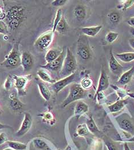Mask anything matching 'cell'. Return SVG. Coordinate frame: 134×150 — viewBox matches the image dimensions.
Returning a JSON list of instances; mask_svg holds the SVG:
<instances>
[{"instance_id":"44","label":"cell","mask_w":134,"mask_h":150,"mask_svg":"<svg viewBox=\"0 0 134 150\" xmlns=\"http://www.w3.org/2000/svg\"><path fill=\"white\" fill-rule=\"evenodd\" d=\"M45 117H46V119H51L53 117V116L52 115L51 113H47V114L45 115Z\"/></svg>"},{"instance_id":"35","label":"cell","mask_w":134,"mask_h":150,"mask_svg":"<svg viewBox=\"0 0 134 150\" xmlns=\"http://www.w3.org/2000/svg\"><path fill=\"white\" fill-rule=\"evenodd\" d=\"M9 32V28L6 23L0 20V34L6 35Z\"/></svg>"},{"instance_id":"49","label":"cell","mask_w":134,"mask_h":150,"mask_svg":"<svg viewBox=\"0 0 134 150\" xmlns=\"http://www.w3.org/2000/svg\"><path fill=\"white\" fill-rule=\"evenodd\" d=\"M0 8H1V5H0Z\"/></svg>"},{"instance_id":"5","label":"cell","mask_w":134,"mask_h":150,"mask_svg":"<svg viewBox=\"0 0 134 150\" xmlns=\"http://www.w3.org/2000/svg\"><path fill=\"white\" fill-rule=\"evenodd\" d=\"M77 54L78 56L83 60L86 61L91 58L92 56V51L86 36H82L79 38Z\"/></svg>"},{"instance_id":"1","label":"cell","mask_w":134,"mask_h":150,"mask_svg":"<svg viewBox=\"0 0 134 150\" xmlns=\"http://www.w3.org/2000/svg\"><path fill=\"white\" fill-rule=\"evenodd\" d=\"M25 19V9L21 6L14 5L9 8L6 12L5 19L8 28L11 30L17 29Z\"/></svg>"},{"instance_id":"42","label":"cell","mask_w":134,"mask_h":150,"mask_svg":"<svg viewBox=\"0 0 134 150\" xmlns=\"http://www.w3.org/2000/svg\"><path fill=\"white\" fill-rule=\"evenodd\" d=\"M8 128H12V127L7 125H4L0 123V130L4 129H8Z\"/></svg>"},{"instance_id":"12","label":"cell","mask_w":134,"mask_h":150,"mask_svg":"<svg viewBox=\"0 0 134 150\" xmlns=\"http://www.w3.org/2000/svg\"><path fill=\"white\" fill-rule=\"evenodd\" d=\"M110 86V81L108 76L106 72L104 69L103 68L101 70V73L100 75V78L99 80L98 88L96 91L95 96L99 92H103L107 89Z\"/></svg>"},{"instance_id":"38","label":"cell","mask_w":134,"mask_h":150,"mask_svg":"<svg viewBox=\"0 0 134 150\" xmlns=\"http://www.w3.org/2000/svg\"><path fill=\"white\" fill-rule=\"evenodd\" d=\"M34 142L36 143V146L37 147L40 149H43V148L45 147V146H46V144L43 140H41L40 139H36L34 140Z\"/></svg>"},{"instance_id":"46","label":"cell","mask_w":134,"mask_h":150,"mask_svg":"<svg viewBox=\"0 0 134 150\" xmlns=\"http://www.w3.org/2000/svg\"><path fill=\"white\" fill-rule=\"evenodd\" d=\"M3 150H13L12 149H11V148H6V149H4Z\"/></svg>"},{"instance_id":"37","label":"cell","mask_w":134,"mask_h":150,"mask_svg":"<svg viewBox=\"0 0 134 150\" xmlns=\"http://www.w3.org/2000/svg\"><path fill=\"white\" fill-rule=\"evenodd\" d=\"M104 142L108 149V150H118L117 147L112 142L108 140H104Z\"/></svg>"},{"instance_id":"45","label":"cell","mask_w":134,"mask_h":150,"mask_svg":"<svg viewBox=\"0 0 134 150\" xmlns=\"http://www.w3.org/2000/svg\"><path fill=\"white\" fill-rule=\"evenodd\" d=\"M124 150H131L130 149V148L129 147V146H128L127 143H125L124 144Z\"/></svg>"},{"instance_id":"2","label":"cell","mask_w":134,"mask_h":150,"mask_svg":"<svg viewBox=\"0 0 134 150\" xmlns=\"http://www.w3.org/2000/svg\"><path fill=\"white\" fill-rule=\"evenodd\" d=\"M21 54L20 52V44L17 42L13 47L12 50L5 57L4 60L1 63L2 66L7 68H15L21 65Z\"/></svg>"},{"instance_id":"26","label":"cell","mask_w":134,"mask_h":150,"mask_svg":"<svg viewBox=\"0 0 134 150\" xmlns=\"http://www.w3.org/2000/svg\"><path fill=\"white\" fill-rule=\"evenodd\" d=\"M68 24L67 23V21L64 17V16H62L61 18L60 21L59 23V24L57 25L56 31L60 33H64L67 32L68 29Z\"/></svg>"},{"instance_id":"9","label":"cell","mask_w":134,"mask_h":150,"mask_svg":"<svg viewBox=\"0 0 134 150\" xmlns=\"http://www.w3.org/2000/svg\"><path fill=\"white\" fill-rule=\"evenodd\" d=\"M66 50L64 49L62 50L61 54L56 60H55L51 63H48L44 65H41V68L50 72H60L62 69L63 63L65 57Z\"/></svg>"},{"instance_id":"13","label":"cell","mask_w":134,"mask_h":150,"mask_svg":"<svg viewBox=\"0 0 134 150\" xmlns=\"http://www.w3.org/2000/svg\"><path fill=\"white\" fill-rule=\"evenodd\" d=\"M21 65L25 72L30 71L34 65V60L32 55L28 52H24L21 54Z\"/></svg>"},{"instance_id":"41","label":"cell","mask_w":134,"mask_h":150,"mask_svg":"<svg viewBox=\"0 0 134 150\" xmlns=\"http://www.w3.org/2000/svg\"><path fill=\"white\" fill-rule=\"evenodd\" d=\"M127 24L130 25V26L134 27V17L130 18L127 20Z\"/></svg>"},{"instance_id":"23","label":"cell","mask_w":134,"mask_h":150,"mask_svg":"<svg viewBox=\"0 0 134 150\" xmlns=\"http://www.w3.org/2000/svg\"><path fill=\"white\" fill-rule=\"evenodd\" d=\"M125 104V100H119L108 105V108L111 113L118 112L124 107Z\"/></svg>"},{"instance_id":"24","label":"cell","mask_w":134,"mask_h":150,"mask_svg":"<svg viewBox=\"0 0 134 150\" xmlns=\"http://www.w3.org/2000/svg\"><path fill=\"white\" fill-rule=\"evenodd\" d=\"M116 57L123 62L130 63L134 60V52H125L116 54Z\"/></svg>"},{"instance_id":"43","label":"cell","mask_w":134,"mask_h":150,"mask_svg":"<svg viewBox=\"0 0 134 150\" xmlns=\"http://www.w3.org/2000/svg\"><path fill=\"white\" fill-rule=\"evenodd\" d=\"M129 44H130V45L131 46V47L134 50V38H130L129 40Z\"/></svg>"},{"instance_id":"40","label":"cell","mask_w":134,"mask_h":150,"mask_svg":"<svg viewBox=\"0 0 134 150\" xmlns=\"http://www.w3.org/2000/svg\"><path fill=\"white\" fill-rule=\"evenodd\" d=\"M6 18V12L4 11V10L0 8V20L2 21L3 20H5Z\"/></svg>"},{"instance_id":"4","label":"cell","mask_w":134,"mask_h":150,"mask_svg":"<svg viewBox=\"0 0 134 150\" xmlns=\"http://www.w3.org/2000/svg\"><path fill=\"white\" fill-rule=\"evenodd\" d=\"M86 96V91L82 87L80 84L77 83H73L71 85L69 94L67 98L63 101L61 105L62 107H65L75 101L85 98Z\"/></svg>"},{"instance_id":"14","label":"cell","mask_w":134,"mask_h":150,"mask_svg":"<svg viewBox=\"0 0 134 150\" xmlns=\"http://www.w3.org/2000/svg\"><path fill=\"white\" fill-rule=\"evenodd\" d=\"M134 75V66L130 69L122 74L118 81V84L121 86H124L128 84L131 81Z\"/></svg>"},{"instance_id":"30","label":"cell","mask_w":134,"mask_h":150,"mask_svg":"<svg viewBox=\"0 0 134 150\" xmlns=\"http://www.w3.org/2000/svg\"><path fill=\"white\" fill-rule=\"evenodd\" d=\"M77 134L80 137H85L89 134V130L86 125H80L77 127Z\"/></svg>"},{"instance_id":"29","label":"cell","mask_w":134,"mask_h":150,"mask_svg":"<svg viewBox=\"0 0 134 150\" xmlns=\"http://www.w3.org/2000/svg\"><path fill=\"white\" fill-rule=\"evenodd\" d=\"M80 86L85 90H88L92 87L93 86V81L89 77H85L83 79L80 83Z\"/></svg>"},{"instance_id":"32","label":"cell","mask_w":134,"mask_h":150,"mask_svg":"<svg viewBox=\"0 0 134 150\" xmlns=\"http://www.w3.org/2000/svg\"><path fill=\"white\" fill-rule=\"evenodd\" d=\"M121 4L118 6V8L122 9V11H125L129 8L131 7L134 4V0H126L121 1Z\"/></svg>"},{"instance_id":"20","label":"cell","mask_w":134,"mask_h":150,"mask_svg":"<svg viewBox=\"0 0 134 150\" xmlns=\"http://www.w3.org/2000/svg\"><path fill=\"white\" fill-rule=\"evenodd\" d=\"M62 50L57 48H52L48 50L47 52L45 59L47 62V64L51 63L56 60L61 54Z\"/></svg>"},{"instance_id":"28","label":"cell","mask_w":134,"mask_h":150,"mask_svg":"<svg viewBox=\"0 0 134 150\" xmlns=\"http://www.w3.org/2000/svg\"><path fill=\"white\" fill-rule=\"evenodd\" d=\"M107 16L110 22L115 25L119 23L121 18L119 13L115 11H113L110 13Z\"/></svg>"},{"instance_id":"22","label":"cell","mask_w":134,"mask_h":150,"mask_svg":"<svg viewBox=\"0 0 134 150\" xmlns=\"http://www.w3.org/2000/svg\"><path fill=\"white\" fill-rule=\"evenodd\" d=\"M121 128L124 131L133 134L134 132V127L132 123L128 119H124L118 122Z\"/></svg>"},{"instance_id":"8","label":"cell","mask_w":134,"mask_h":150,"mask_svg":"<svg viewBox=\"0 0 134 150\" xmlns=\"http://www.w3.org/2000/svg\"><path fill=\"white\" fill-rule=\"evenodd\" d=\"M78 77V74L75 72L72 75L64 77L59 81H56L54 84H52V89L54 92H55L56 93H58L67 86L71 84H73V82L77 81Z\"/></svg>"},{"instance_id":"48","label":"cell","mask_w":134,"mask_h":150,"mask_svg":"<svg viewBox=\"0 0 134 150\" xmlns=\"http://www.w3.org/2000/svg\"><path fill=\"white\" fill-rule=\"evenodd\" d=\"M1 44H0V49H1Z\"/></svg>"},{"instance_id":"34","label":"cell","mask_w":134,"mask_h":150,"mask_svg":"<svg viewBox=\"0 0 134 150\" xmlns=\"http://www.w3.org/2000/svg\"><path fill=\"white\" fill-rule=\"evenodd\" d=\"M13 79V77L11 75L8 76L6 77V79L4 84V87L6 91H9L12 88Z\"/></svg>"},{"instance_id":"10","label":"cell","mask_w":134,"mask_h":150,"mask_svg":"<svg viewBox=\"0 0 134 150\" xmlns=\"http://www.w3.org/2000/svg\"><path fill=\"white\" fill-rule=\"evenodd\" d=\"M33 119L31 115L28 112L24 113V117L20 129L16 132V135L18 137H22L25 135L30 129L32 125Z\"/></svg>"},{"instance_id":"47","label":"cell","mask_w":134,"mask_h":150,"mask_svg":"<svg viewBox=\"0 0 134 150\" xmlns=\"http://www.w3.org/2000/svg\"><path fill=\"white\" fill-rule=\"evenodd\" d=\"M65 150H72L71 149V148L69 147H68L67 148V149Z\"/></svg>"},{"instance_id":"6","label":"cell","mask_w":134,"mask_h":150,"mask_svg":"<svg viewBox=\"0 0 134 150\" xmlns=\"http://www.w3.org/2000/svg\"><path fill=\"white\" fill-rule=\"evenodd\" d=\"M14 80V87L17 91L18 96H23L27 93V87L32 79L31 75L25 76L13 75L12 76Z\"/></svg>"},{"instance_id":"17","label":"cell","mask_w":134,"mask_h":150,"mask_svg":"<svg viewBox=\"0 0 134 150\" xmlns=\"http://www.w3.org/2000/svg\"><path fill=\"white\" fill-rule=\"evenodd\" d=\"M73 14L75 18L80 21H83L86 16V9L83 5H78L74 9Z\"/></svg>"},{"instance_id":"15","label":"cell","mask_w":134,"mask_h":150,"mask_svg":"<svg viewBox=\"0 0 134 150\" xmlns=\"http://www.w3.org/2000/svg\"><path fill=\"white\" fill-rule=\"evenodd\" d=\"M102 29L101 25H97L95 26H87L81 29L82 33L86 36L89 37H95Z\"/></svg>"},{"instance_id":"3","label":"cell","mask_w":134,"mask_h":150,"mask_svg":"<svg viewBox=\"0 0 134 150\" xmlns=\"http://www.w3.org/2000/svg\"><path fill=\"white\" fill-rule=\"evenodd\" d=\"M77 66V64L75 56L69 48H67L62 67L60 72V76L62 77H66L72 75L76 72Z\"/></svg>"},{"instance_id":"33","label":"cell","mask_w":134,"mask_h":150,"mask_svg":"<svg viewBox=\"0 0 134 150\" xmlns=\"http://www.w3.org/2000/svg\"><path fill=\"white\" fill-rule=\"evenodd\" d=\"M119 36V33L114 32H109L106 36V40L108 43L113 42Z\"/></svg>"},{"instance_id":"39","label":"cell","mask_w":134,"mask_h":150,"mask_svg":"<svg viewBox=\"0 0 134 150\" xmlns=\"http://www.w3.org/2000/svg\"><path fill=\"white\" fill-rule=\"evenodd\" d=\"M8 142V137L5 132L0 133V146Z\"/></svg>"},{"instance_id":"31","label":"cell","mask_w":134,"mask_h":150,"mask_svg":"<svg viewBox=\"0 0 134 150\" xmlns=\"http://www.w3.org/2000/svg\"><path fill=\"white\" fill-rule=\"evenodd\" d=\"M62 10L61 9H59L57 11L56 14L55 16V18L54 20V22H53V28H52V31L53 32H55L56 31V29L57 27V25L59 24V23L60 21L61 18L62 17Z\"/></svg>"},{"instance_id":"11","label":"cell","mask_w":134,"mask_h":150,"mask_svg":"<svg viewBox=\"0 0 134 150\" xmlns=\"http://www.w3.org/2000/svg\"><path fill=\"white\" fill-rule=\"evenodd\" d=\"M109 68L110 71L115 76H121L123 72V67L115 57L112 50H110Z\"/></svg>"},{"instance_id":"36","label":"cell","mask_w":134,"mask_h":150,"mask_svg":"<svg viewBox=\"0 0 134 150\" xmlns=\"http://www.w3.org/2000/svg\"><path fill=\"white\" fill-rule=\"evenodd\" d=\"M67 2L68 1L67 0H55L52 2L51 4L53 6L59 7V6H61L65 5Z\"/></svg>"},{"instance_id":"18","label":"cell","mask_w":134,"mask_h":150,"mask_svg":"<svg viewBox=\"0 0 134 150\" xmlns=\"http://www.w3.org/2000/svg\"><path fill=\"white\" fill-rule=\"evenodd\" d=\"M9 99L11 100H10V106L13 110L18 111L22 110L24 104L18 99H17L14 93H11L10 94Z\"/></svg>"},{"instance_id":"21","label":"cell","mask_w":134,"mask_h":150,"mask_svg":"<svg viewBox=\"0 0 134 150\" xmlns=\"http://www.w3.org/2000/svg\"><path fill=\"white\" fill-rule=\"evenodd\" d=\"M37 75L40 77V79L45 82L54 84L56 81L49 75V73H48L46 69H44L43 68L39 69L37 72Z\"/></svg>"},{"instance_id":"19","label":"cell","mask_w":134,"mask_h":150,"mask_svg":"<svg viewBox=\"0 0 134 150\" xmlns=\"http://www.w3.org/2000/svg\"><path fill=\"white\" fill-rule=\"evenodd\" d=\"M37 86L38 88L40 93L44 100L49 101L51 98V92L49 88L43 82L37 81Z\"/></svg>"},{"instance_id":"27","label":"cell","mask_w":134,"mask_h":150,"mask_svg":"<svg viewBox=\"0 0 134 150\" xmlns=\"http://www.w3.org/2000/svg\"><path fill=\"white\" fill-rule=\"evenodd\" d=\"M7 143L9 148L13 150H25L27 147L26 144L17 141H8Z\"/></svg>"},{"instance_id":"25","label":"cell","mask_w":134,"mask_h":150,"mask_svg":"<svg viewBox=\"0 0 134 150\" xmlns=\"http://www.w3.org/2000/svg\"><path fill=\"white\" fill-rule=\"evenodd\" d=\"M86 125L87 126L89 131H90L91 133L94 134H100V131L92 116H90V117L87 120Z\"/></svg>"},{"instance_id":"7","label":"cell","mask_w":134,"mask_h":150,"mask_svg":"<svg viewBox=\"0 0 134 150\" xmlns=\"http://www.w3.org/2000/svg\"><path fill=\"white\" fill-rule=\"evenodd\" d=\"M55 32L52 30L47 31L37 38L35 42V47L41 51L47 50L53 42Z\"/></svg>"},{"instance_id":"16","label":"cell","mask_w":134,"mask_h":150,"mask_svg":"<svg viewBox=\"0 0 134 150\" xmlns=\"http://www.w3.org/2000/svg\"><path fill=\"white\" fill-rule=\"evenodd\" d=\"M89 110L88 105L83 101H79L77 102L75 108L74 114V116L77 118L80 117L81 116L85 114Z\"/></svg>"}]
</instances>
